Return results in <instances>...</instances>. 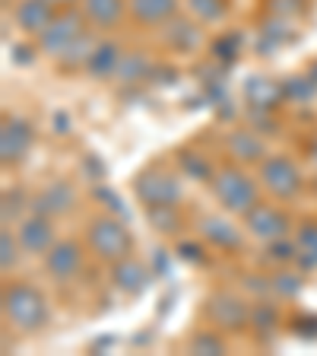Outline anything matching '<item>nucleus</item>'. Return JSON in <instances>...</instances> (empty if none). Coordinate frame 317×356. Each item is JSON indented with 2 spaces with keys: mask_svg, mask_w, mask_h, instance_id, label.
I'll return each instance as SVG.
<instances>
[{
  "mask_svg": "<svg viewBox=\"0 0 317 356\" xmlns=\"http://www.w3.org/2000/svg\"><path fill=\"white\" fill-rule=\"evenodd\" d=\"M0 312H3V321H7L10 331L19 334H38L51 318L48 296L29 280H13L3 286Z\"/></svg>",
  "mask_w": 317,
  "mask_h": 356,
  "instance_id": "1",
  "label": "nucleus"
},
{
  "mask_svg": "<svg viewBox=\"0 0 317 356\" xmlns=\"http://www.w3.org/2000/svg\"><path fill=\"white\" fill-rule=\"evenodd\" d=\"M209 191H213L216 204L232 216H244L254 204H260V178L248 175L241 163L216 165L213 178H209Z\"/></svg>",
  "mask_w": 317,
  "mask_h": 356,
  "instance_id": "2",
  "label": "nucleus"
},
{
  "mask_svg": "<svg viewBox=\"0 0 317 356\" xmlns=\"http://www.w3.org/2000/svg\"><path fill=\"white\" fill-rule=\"evenodd\" d=\"M86 248L92 258L105 261V264H114V261L127 258L133 252V236L124 220H118L111 213H98L86 226Z\"/></svg>",
  "mask_w": 317,
  "mask_h": 356,
  "instance_id": "3",
  "label": "nucleus"
},
{
  "mask_svg": "<svg viewBox=\"0 0 317 356\" xmlns=\"http://www.w3.org/2000/svg\"><path fill=\"white\" fill-rule=\"evenodd\" d=\"M133 194L143 207H175L185 197V185L165 165H146L133 178Z\"/></svg>",
  "mask_w": 317,
  "mask_h": 356,
  "instance_id": "4",
  "label": "nucleus"
},
{
  "mask_svg": "<svg viewBox=\"0 0 317 356\" xmlns=\"http://www.w3.org/2000/svg\"><path fill=\"white\" fill-rule=\"evenodd\" d=\"M86 29H92V26L86 22V16H83L80 7L58 10V16L48 22V29H44L42 35L35 38V48H38V54L58 60L60 54H64L67 48H70V44H74Z\"/></svg>",
  "mask_w": 317,
  "mask_h": 356,
  "instance_id": "5",
  "label": "nucleus"
},
{
  "mask_svg": "<svg viewBox=\"0 0 317 356\" xmlns=\"http://www.w3.org/2000/svg\"><path fill=\"white\" fill-rule=\"evenodd\" d=\"M257 178H260V188L276 200H295L305 188L302 169L289 156H266L264 163L257 165Z\"/></svg>",
  "mask_w": 317,
  "mask_h": 356,
  "instance_id": "6",
  "label": "nucleus"
},
{
  "mask_svg": "<svg viewBox=\"0 0 317 356\" xmlns=\"http://www.w3.org/2000/svg\"><path fill=\"white\" fill-rule=\"evenodd\" d=\"M203 321L222 334H238L251 325V302L235 293H213L203 302Z\"/></svg>",
  "mask_w": 317,
  "mask_h": 356,
  "instance_id": "7",
  "label": "nucleus"
},
{
  "mask_svg": "<svg viewBox=\"0 0 317 356\" xmlns=\"http://www.w3.org/2000/svg\"><path fill=\"white\" fill-rule=\"evenodd\" d=\"M241 222H244V229H248V236L260 238V242H276V238H286L292 232V216L280 204H270V200L254 204L241 216Z\"/></svg>",
  "mask_w": 317,
  "mask_h": 356,
  "instance_id": "8",
  "label": "nucleus"
},
{
  "mask_svg": "<svg viewBox=\"0 0 317 356\" xmlns=\"http://www.w3.org/2000/svg\"><path fill=\"white\" fill-rule=\"evenodd\" d=\"M83 264H86V252L83 245L74 238H64V242H54L48 252H44V274L51 277L54 283H70L83 274Z\"/></svg>",
  "mask_w": 317,
  "mask_h": 356,
  "instance_id": "9",
  "label": "nucleus"
},
{
  "mask_svg": "<svg viewBox=\"0 0 317 356\" xmlns=\"http://www.w3.org/2000/svg\"><path fill=\"white\" fill-rule=\"evenodd\" d=\"M159 42H162L169 51L194 54L200 44L207 42V35H203V22L194 19L191 13H187V16L175 13L169 22H162V26H159Z\"/></svg>",
  "mask_w": 317,
  "mask_h": 356,
  "instance_id": "10",
  "label": "nucleus"
},
{
  "mask_svg": "<svg viewBox=\"0 0 317 356\" xmlns=\"http://www.w3.org/2000/svg\"><path fill=\"white\" fill-rule=\"evenodd\" d=\"M32 143H35V131L26 118L19 115H7L3 124H0V163L7 165H19L26 156H29Z\"/></svg>",
  "mask_w": 317,
  "mask_h": 356,
  "instance_id": "11",
  "label": "nucleus"
},
{
  "mask_svg": "<svg viewBox=\"0 0 317 356\" xmlns=\"http://www.w3.org/2000/svg\"><path fill=\"white\" fill-rule=\"evenodd\" d=\"M200 238L213 248V252H222V254H238L244 248V226H235L229 216H216V213H207L200 216Z\"/></svg>",
  "mask_w": 317,
  "mask_h": 356,
  "instance_id": "12",
  "label": "nucleus"
},
{
  "mask_svg": "<svg viewBox=\"0 0 317 356\" xmlns=\"http://www.w3.org/2000/svg\"><path fill=\"white\" fill-rule=\"evenodd\" d=\"M16 238H19L22 252H26V254H35V258H38V254H44L54 242H58V238H54L51 216L35 213V210L16 222Z\"/></svg>",
  "mask_w": 317,
  "mask_h": 356,
  "instance_id": "13",
  "label": "nucleus"
},
{
  "mask_svg": "<svg viewBox=\"0 0 317 356\" xmlns=\"http://www.w3.org/2000/svg\"><path fill=\"white\" fill-rule=\"evenodd\" d=\"M225 153H229L232 163H241V165H260L270 156L264 143V134L254 131V127H235V131L225 134Z\"/></svg>",
  "mask_w": 317,
  "mask_h": 356,
  "instance_id": "14",
  "label": "nucleus"
},
{
  "mask_svg": "<svg viewBox=\"0 0 317 356\" xmlns=\"http://www.w3.org/2000/svg\"><path fill=\"white\" fill-rule=\"evenodd\" d=\"M108 277H111V286L118 289L121 296H143V293H146V286H149V280H153L149 267L140 264L133 254L114 261Z\"/></svg>",
  "mask_w": 317,
  "mask_h": 356,
  "instance_id": "15",
  "label": "nucleus"
},
{
  "mask_svg": "<svg viewBox=\"0 0 317 356\" xmlns=\"http://www.w3.org/2000/svg\"><path fill=\"white\" fill-rule=\"evenodd\" d=\"M54 16H58V7H51L48 0H16L13 3V22L22 35L38 38Z\"/></svg>",
  "mask_w": 317,
  "mask_h": 356,
  "instance_id": "16",
  "label": "nucleus"
},
{
  "mask_svg": "<svg viewBox=\"0 0 317 356\" xmlns=\"http://www.w3.org/2000/svg\"><path fill=\"white\" fill-rule=\"evenodd\" d=\"M175 13H181V0H127V19L143 29H159Z\"/></svg>",
  "mask_w": 317,
  "mask_h": 356,
  "instance_id": "17",
  "label": "nucleus"
},
{
  "mask_svg": "<svg viewBox=\"0 0 317 356\" xmlns=\"http://www.w3.org/2000/svg\"><path fill=\"white\" fill-rule=\"evenodd\" d=\"M121 58H124L121 42H114L108 35H98L96 48H92V54L86 60V76H92V80H114Z\"/></svg>",
  "mask_w": 317,
  "mask_h": 356,
  "instance_id": "18",
  "label": "nucleus"
},
{
  "mask_svg": "<svg viewBox=\"0 0 317 356\" xmlns=\"http://www.w3.org/2000/svg\"><path fill=\"white\" fill-rule=\"evenodd\" d=\"M80 10L96 32H111L127 19V0H80Z\"/></svg>",
  "mask_w": 317,
  "mask_h": 356,
  "instance_id": "19",
  "label": "nucleus"
},
{
  "mask_svg": "<svg viewBox=\"0 0 317 356\" xmlns=\"http://www.w3.org/2000/svg\"><path fill=\"white\" fill-rule=\"evenodd\" d=\"M74 204H76V191L70 181H64V178L44 185L42 191L32 197V210H35V213H44V216H60V213H67V210H74Z\"/></svg>",
  "mask_w": 317,
  "mask_h": 356,
  "instance_id": "20",
  "label": "nucleus"
},
{
  "mask_svg": "<svg viewBox=\"0 0 317 356\" xmlns=\"http://www.w3.org/2000/svg\"><path fill=\"white\" fill-rule=\"evenodd\" d=\"M282 83L280 80H270V76H251L244 83V102L251 108H270L273 111L276 105L282 102Z\"/></svg>",
  "mask_w": 317,
  "mask_h": 356,
  "instance_id": "21",
  "label": "nucleus"
},
{
  "mask_svg": "<svg viewBox=\"0 0 317 356\" xmlns=\"http://www.w3.org/2000/svg\"><path fill=\"white\" fill-rule=\"evenodd\" d=\"M292 19H282V16H264L260 22V35H257V51L260 54H273L280 51L286 42H292Z\"/></svg>",
  "mask_w": 317,
  "mask_h": 356,
  "instance_id": "22",
  "label": "nucleus"
},
{
  "mask_svg": "<svg viewBox=\"0 0 317 356\" xmlns=\"http://www.w3.org/2000/svg\"><path fill=\"white\" fill-rule=\"evenodd\" d=\"M153 67L155 64L143 51H124V58H121V64H118V74H114V83H121V86H137L140 80H149Z\"/></svg>",
  "mask_w": 317,
  "mask_h": 356,
  "instance_id": "23",
  "label": "nucleus"
},
{
  "mask_svg": "<svg viewBox=\"0 0 317 356\" xmlns=\"http://www.w3.org/2000/svg\"><path fill=\"white\" fill-rule=\"evenodd\" d=\"M96 42H98V32L96 29H86L58 58V67H60V70H86V60H89V54H92V48H96Z\"/></svg>",
  "mask_w": 317,
  "mask_h": 356,
  "instance_id": "24",
  "label": "nucleus"
},
{
  "mask_svg": "<svg viewBox=\"0 0 317 356\" xmlns=\"http://www.w3.org/2000/svg\"><path fill=\"white\" fill-rule=\"evenodd\" d=\"M295 248H298V264L305 270H317V220H305L295 226Z\"/></svg>",
  "mask_w": 317,
  "mask_h": 356,
  "instance_id": "25",
  "label": "nucleus"
},
{
  "mask_svg": "<svg viewBox=\"0 0 317 356\" xmlns=\"http://www.w3.org/2000/svg\"><path fill=\"white\" fill-rule=\"evenodd\" d=\"M175 163H178V172L185 178H191V181H209L216 172V165L209 163V156H203L200 149H181L175 156Z\"/></svg>",
  "mask_w": 317,
  "mask_h": 356,
  "instance_id": "26",
  "label": "nucleus"
},
{
  "mask_svg": "<svg viewBox=\"0 0 317 356\" xmlns=\"http://www.w3.org/2000/svg\"><path fill=\"white\" fill-rule=\"evenodd\" d=\"M282 96H286V102H295V105L314 102L317 76L314 74H292L289 80H282Z\"/></svg>",
  "mask_w": 317,
  "mask_h": 356,
  "instance_id": "27",
  "label": "nucleus"
},
{
  "mask_svg": "<svg viewBox=\"0 0 317 356\" xmlns=\"http://www.w3.org/2000/svg\"><path fill=\"white\" fill-rule=\"evenodd\" d=\"M146 220L149 226H153L155 232H162V236H175V232H181V226H185V216H181V210L175 207H146Z\"/></svg>",
  "mask_w": 317,
  "mask_h": 356,
  "instance_id": "28",
  "label": "nucleus"
},
{
  "mask_svg": "<svg viewBox=\"0 0 317 356\" xmlns=\"http://www.w3.org/2000/svg\"><path fill=\"white\" fill-rule=\"evenodd\" d=\"M187 13L194 19H200L203 26L207 22H222L229 16V0H187Z\"/></svg>",
  "mask_w": 317,
  "mask_h": 356,
  "instance_id": "29",
  "label": "nucleus"
},
{
  "mask_svg": "<svg viewBox=\"0 0 317 356\" xmlns=\"http://www.w3.org/2000/svg\"><path fill=\"white\" fill-rule=\"evenodd\" d=\"M257 334H270L273 327H280V309L273 302H266V299H257L251 305V325Z\"/></svg>",
  "mask_w": 317,
  "mask_h": 356,
  "instance_id": "30",
  "label": "nucleus"
},
{
  "mask_svg": "<svg viewBox=\"0 0 317 356\" xmlns=\"http://www.w3.org/2000/svg\"><path fill=\"white\" fill-rule=\"evenodd\" d=\"M187 350H191V353H200V356L225 353V341H222V331H216V327H203V331H197L191 341H187Z\"/></svg>",
  "mask_w": 317,
  "mask_h": 356,
  "instance_id": "31",
  "label": "nucleus"
},
{
  "mask_svg": "<svg viewBox=\"0 0 317 356\" xmlns=\"http://www.w3.org/2000/svg\"><path fill=\"white\" fill-rule=\"evenodd\" d=\"M241 58V35L238 32H225L213 42V60L219 64H235Z\"/></svg>",
  "mask_w": 317,
  "mask_h": 356,
  "instance_id": "32",
  "label": "nucleus"
},
{
  "mask_svg": "<svg viewBox=\"0 0 317 356\" xmlns=\"http://www.w3.org/2000/svg\"><path fill=\"white\" fill-rule=\"evenodd\" d=\"M264 13L295 22L308 13V0H264Z\"/></svg>",
  "mask_w": 317,
  "mask_h": 356,
  "instance_id": "33",
  "label": "nucleus"
},
{
  "mask_svg": "<svg viewBox=\"0 0 317 356\" xmlns=\"http://www.w3.org/2000/svg\"><path fill=\"white\" fill-rule=\"evenodd\" d=\"M209 252H213V248H209L203 238H200V242H194V238H181V242H178V258L194 267L209 264Z\"/></svg>",
  "mask_w": 317,
  "mask_h": 356,
  "instance_id": "34",
  "label": "nucleus"
},
{
  "mask_svg": "<svg viewBox=\"0 0 317 356\" xmlns=\"http://www.w3.org/2000/svg\"><path fill=\"white\" fill-rule=\"evenodd\" d=\"M19 252H22V245L19 238L10 232V226L3 232H0V267H3V274H10L16 267V261H19Z\"/></svg>",
  "mask_w": 317,
  "mask_h": 356,
  "instance_id": "35",
  "label": "nucleus"
},
{
  "mask_svg": "<svg viewBox=\"0 0 317 356\" xmlns=\"http://www.w3.org/2000/svg\"><path fill=\"white\" fill-rule=\"evenodd\" d=\"M266 261H273V264H292L298 258V248H295V238H276V242H266Z\"/></svg>",
  "mask_w": 317,
  "mask_h": 356,
  "instance_id": "36",
  "label": "nucleus"
},
{
  "mask_svg": "<svg viewBox=\"0 0 317 356\" xmlns=\"http://www.w3.org/2000/svg\"><path fill=\"white\" fill-rule=\"evenodd\" d=\"M270 289L276 296H298L302 293V277L289 274V270H276V274H270Z\"/></svg>",
  "mask_w": 317,
  "mask_h": 356,
  "instance_id": "37",
  "label": "nucleus"
},
{
  "mask_svg": "<svg viewBox=\"0 0 317 356\" xmlns=\"http://www.w3.org/2000/svg\"><path fill=\"white\" fill-rule=\"evenodd\" d=\"M292 334L305 337V341H317V315L314 312H302L292 318Z\"/></svg>",
  "mask_w": 317,
  "mask_h": 356,
  "instance_id": "38",
  "label": "nucleus"
},
{
  "mask_svg": "<svg viewBox=\"0 0 317 356\" xmlns=\"http://www.w3.org/2000/svg\"><path fill=\"white\" fill-rule=\"evenodd\" d=\"M248 121H251V127L254 131H260V134H273L276 131V118L270 115V108H251L248 105Z\"/></svg>",
  "mask_w": 317,
  "mask_h": 356,
  "instance_id": "39",
  "label": "nucleus"
},
{
  "mask_svg": "<svg viewBox=\"0 0 317 356\" xmlns=\"http://www.w3.org/2000/svg\"><path fill=\"white\" fill-rule=\"evenodd\" d=\"M22 210V194L19 191H3V226H10V220H16Z\"/></svg>",
  "mask_w": 317,
  "mask_h": 356,
  "instance_id": "40",
  "label": "nucleus"
},
{
  "mask_svg": "<svg viewBox=\"0 0 317 356\" xmlns=\"http://www.w3.org/2000/svg\"><path fill=\"white\" fill-rule=\"evenodd\" d=\"M26 48H29V44H16L13 48V58L19 60V64H29V60L38 54V48H32V51H26Z\"/></svg>",
  "mask_w": 317,
  "mask_h": 356,
  "instance_id": "41",
  "label": "nucleus"
},
{
  "mask_svg": "<svg viewBox=\"0 0 317 356\" xmlns=\"http://www.w3.org/2000/svg\"><path fill=\"white\" fill-rule=\"evenodd\" d=\"M51 7H58V10H70V7H80V0H48Z\"/></svg>",
  "mask_w": 317,
  "mask_h": 356,
  "instance_id": "42",
  "label": "nucleus"
},
{
  "mask_svg": "<svg viewBox=\"0 0 317 356\" xmlns=\"http://www.w3.org/2000/svg\"><path fill=\"white\" fill-rule=\"evenodd\" d=\"M314 163H317V143H314Z\"/></svg>",
  "mask_w": 317,
  "mask_h": 356,
  "instance_id": "43",
  "label": "nucleus"
}]
</instances>
